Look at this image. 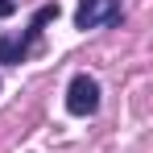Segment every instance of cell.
<instances>
[{
    "mask_svg": "<svg viewBox=\"0 0 153 153\" xmlns=\"http://www.w3.org/2000/svg\"><path fill=\"white\" fill-rule=\"evenodd\" d=\"M112 21H120V0H79V8H75L79 29H100Z\"/></svg>",
    "mask_w": 153,
    "mask_h": 153,
    "instance_id": "cell-3",
    "label": "cell"
},
{
    "mask_svg": "<svg viewBox=\"0 0 153 153\" xmlns=\"http://www.w3.org/2000/svg\"><path fill=\"white\" fill-rule=\"evenodd\" d=\"M13 8H17V4H13V0H0V17H8V13H13Z\"/></svg>",
    "mask_w": 153,
    "mask_h": 153,
    "instance_id": "cell-4",
    "label": "cell"
},
{
    "mask_svg": "<svg viewBox=\"0 0 153 153\" xmlns=\"http://www.w3.org/2000/svg\"><path fill=\"white\" fill-rule=\"evenodd\" d=\"M54 17H58V4H46V8H37V17H33V25H29L25 37H0V62H21V58L33 50V42L42 37V29L50 25Z\"/></svg>",
    "mask_w": 153,
    "mask_h": 153,
    "instance_id": "cell-1",
    "label": "cell"
},
{
    "mask_svg": "<svg viewBox=\"0 0 153 153\" xmlns=\"http://www.w3.org/2000/svg\"><path fill=\"white\" fill-rule=\"evenodd\" d=\"M100 108V83L91 75H75L66 87V112L71 116H91Z\"/></svg>",
    "mask_w": 153,
    "mask_h": 153,
    "instance_id": "cell-2",
    "label": "cell"
}]
</instances>
